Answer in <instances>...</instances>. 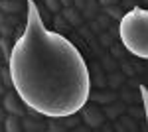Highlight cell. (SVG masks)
I'll return each mask as SVG.
<instances>
[{"label":"cell","mask_w":148,"mask_h":132,"mask_svg":"<svg viewBox=\"0 0 148 132\" xmlns=\"http://www.w3.org/2000/svg\"><path fill=\"white\" fill-rule=\"evenodd\" d=\"M116 36L128 53L140 59L148 57V12L146 8L134 6L123 14L119 20Z\"/></svg>","instance_id":"2"},{"label":"cell","mask_w":148,"mask_h":132,"mask_svg":"<svg viewBox=\"0 0 148 132\" xmlns=\"http://www.w3.org/2000/svg\"><path fill=\"white\" fill-rule=\"evenodd\" d=\"M116 130H136L134 118L128 114H121V122L116 124Z\"/></svg>","instance_id":"14"},{"label":"cell","mask_w":148,"mask_h":132,"mask_svg":"<svg viewBox=\"0 0 148 132\" xmlns=\"http://www.w3.org/2000/svg\"><path fill=\"white\" fill-rule=\"evenodd\" d=\"M121 71H123L125 75H128V77H132V75L136 73V69H134L132 65H128V63H123V69H121Z\"/></svg>","instance_id":"23"},{"label":"cell","mask_w":148,"mask_h":132,"mask_svg":"<svg viewBox=\"0 0 148 132\" xmlns=\"http://www.w3.org/2000/svg\"><path fill=\"white\" fill-rule=\"evenodd\" d=\"M12 40L10 38H0V53H2V59L8 63L10 61V55H12Z\"/></svg>","instance_id":"13"},{"label":"cell","mask_w":148,"mask_h":132,"mask_svg":"<svg viewBox=\"0 0 148 132\" xmlns=\"http://www.w3.org/2000/svg\"><path fill=\"white\" fill-rule=\"evenodd\" d=\"M0 103H2V95H0Z\"/></svg>","instance_id":"31"},{"label":"cell","mask_w":148,"mask_h":132,"mask_svg":"<svg viewBox=\"0 0 148 132\" xmlns=\"http://www.w3.org/2000/svg\"><path fill=\"white\" fill-rule=\"evenodd\" d=\"M99 4H97V0H85V6H83V10H81V16H83V20L87 18V20H93L97 14H99Z\"/></svg>","instance_id":"10"},{"label":"cell","mask_w":148,"mask_h":132,"mask_svg":"<svg viewBox=\"0 0 148 132\" xmlns=\"http://www.w3.org/2000/svg\"><path fill=\"white\" fill-rule=\"evenodd\" d=\"M125 107H126V103H123V101H116L114 99L113 103H109V105H105V116L107 118H111V120H116L123 112H125Z\"/></svg>","instance_id":"6"},{"label":"cell","mask_w":148,"mask_h":132,"mask_svg":"<svg viewBox=\"0 0 148 132\" xmlns=\"http://www.w3.org/2000/svg\"><path fill=\"white\" fill-rule=\"evenodd\" d=\"M125 81H126V75L123 71H111V77L107 79V85L111 89H119L125 85Z\"/></svg>","instance_id":"11"},{"label":"cell","mask_w":148,"mask_h":132,"mask_svg":"<svg viewBox=\"0 0 148 132\" xmlns=\"http://www.w3.org/2000/svg\"><path fill=\"white\" fill-rule=\"evenodd\" d=\"M109 49H111V57H114V59H119V61H125V47H121V44H111V47H109Z\"/></svg>","instance_id":"16"},{"label":"cell","mask_w":148,"mask_h":132,"mask_svg":"<svg viewBox=\"0 0 148 132\" xmlns=\"http://www.w3.org/2000/svg\"><path fill=\"white\" fill-rule=\"evenodd\" d=\"M138 93H140V99H142V110H148V91L146 85H138Z\"/></svg>","instance_id":"20"},{"label":"cell","mask_w":148,"mask_h":132,"mask_svg":"<svg viewBox=\"0 0 148 132\" xmlns=\"http://www.w3.org/2000/svg\"><path fill=\"white\" fill-rule=\"evenodd\" d=\"M99 6H111V4H119V0H97Z\"/></svg>","instance_id":"25"},{"label":"cell","mask_w":148,"mask_h":132,"mask_svg":"<svg viewBox=\"0 0 148 132\" xmlns=\"http://www.w3.org/2000/svg\"><path fill=\"white\" fill-rule=\"evenodd\" d=\"M61 16H63V20L71 26H81L83 24V16H81V12L77 8H73V6H67V8H61L59 12Z\"/></svg>","instance_id":"8"},{"label":"cell","mask_w":148,"mask_h":132,"mask_svg":"<svg viewBox=\"0 0 148 132\" xmlns=\"http://www.w3.org/2000/svg\"><path fill=\"white\" fill-rule=\"evenodd\" d=\"M2 109L6 110L8 114H18V116H24L26 114V103L20 99V95L14 91V89H6L2 93Z\"/></svg>","instance_id":"4"},{"label":"cell","mask_w":148,"mask_h":132,"mask_svg":"<svg viewBox=\"0 0 148 132\" xmlns=\"http://www.w3.org/2000/svg\"><path fill=\"white\" fill-rule=\"evenodd\" d=\"M2 130L20 132L22 130V116H18V114H8V112H6V118L2 120Z\"/></svg>","instance_id":"9"},{"label":"cell","mask_w":148,"mask_h":132,"mask_svg":"<svg viewBox=\"0 0 148 132\" xmlns=\"http://www.w3.org/2000/svg\"><path fill=\"white\" fill-rule=\"evenodd\" d=\"M0 79H2V83H4L6 89H12V75H10L8 65H0Z\"/></svg>","instance_id":"15"},{"label":"cell","mask_w":148,"mask_h":132,"mask_svg":"<svg viewBox=\"0 0 148 132\" xmlns=\"http://www.w3.org/2000/svg\"><path fill=\"white\" fill-rule=\"evenodd\" d=\"M103 67H105L107 71H116V63H114V57H107V59L103 61Z\"/></svg>","instance_id":"22"},{"label":"cell","mask_w":148,"mask_h":132,"mask_svg":"<svg viewBox=\"0 0 148 132\" xmlns=\"http://www.w3.org/2000/svg\"><path fill=\"white\" fill-rule=\"evenodd\" d=\"M0 130H2V124H0Z\"/></svg>","instance_id":"32"},{"label":"cell","mask_w":148,"mask_h":132,"mask_svg":"<svg viewBox=\"0 0 148 132\" xmlns=\"http://www.w3.org/2000/svg\"><path fill=\"white\" fill-rule=\"evenodd\" d=\"M95 22L99 24V28H101V30H107V28L113 24V20H111L107 14H97V16H95Z\"/></svg>","instance_id":"17"},{"label":"cell","mask_w":148,"mask_h":132,"mask_svg":"<svg viewBox=\"0 0 148 132\" xmlns=\"http://www.w3.org/2000/svg\"><path fill=\"white\" fill-rule=\"evenodd\" d=\"M71 6L73 8H77V10H83V6H85V0H71Z\"/></svg>","instance_id":"24"},{"label":"cell","mask_w":148,"mask_h":132,"mask_svg":"<svg viewBox=\"0 0 148 132\" xmlns=\"http://www.w3.org/2000/svg\"><path fill=\"white\" fill-rule=\"evenodd\" d=\"M4 91H6V87H4V83H2V79H0V95H2Z\"/></svg>","instance_id":"28"},{"label":"cell","mask_w":148,"mask_h":132,"mask_svg":"<svg viewBox=\"0 0 148 132\" xmlns=\"http://www.w3.org/2000/svg\"><path fill=\"white\" fill-rule=\"evenodd\" d=\"M6 118V110L2 109V105H0V124H2V120Z\"/></svg>","instance_id":"26"},{"label":"cell","mask_w":148,"mask_h":132,"mask_svg":"<svg viewBox=\"0 0 148 132\" xmlns=\"http://www.w3.org/2000/svg\"><path fill=\"white\" fill-rule=\"evenodd\" d=\"M0 10L6 14H22L26 10L24 0H0Z\"/></svg>","instance_id":"7"},{"label":"cell","mask_w":148,"mask_h":132,"mask_svg":"<svg viewBox=\"0 0 148 132\" xmlns=\"http://www.w3.org/2000/svg\"><path fill=\"white\" fill-rule=\"evenodd\" d=\"M79 116L81 120L85 122L89 128H101L103 124H105V120H107V116H105V112H103V109L97 105V103H85L83 107L79 109Z\"/></svg>","instance_id":"3"},{"label":"cell","mask_w":148,"mask_h":132,"mask_svg":"<svg viewBox=\"0 0 148 132\" xmlns=\"http://www.w3.org/2000/svg\"><path fill=\"white\" fill-rule=\"evenodd\" d=\"M12 89L28 109L44 116H67L89 101L91 73L79 49L61 34L47 30L32 0L26 24L8 61Z\"/></svg>","instance_id":"1"},{"label":"cell","mask_w":148,"mask_h":132,"mask_svg":"<svg viewBox=\"0 0 148 132\" xmlns=\"http://www.w3.org/2000/svg\"><path fill=\"white\" fill-rule=\"evenodd\" d=\"M42 2H44V6H46L51 14H59V12H61V4H59V0H42Z\"/></svg>","instance_id":"18"},{"label":"cell","mask_w":148,"mask_h":132,"mask_svg":"<svg viewBox=\"0 0 148 132\" xmlns=\"http://www.w3.org/2000/svg\"><path fill=\"white\" fill-rule=\"evenodd\" d=\"M105 8V14L113 20V22H119L121 18H123V14H125V10L119 6V4H111V6H103Z\"/></svg>","instance_id":"12"},{"label":"cell","mask_w":148,"mask_h":132,"mask_svg":"<svg viewBox=\"0 0 148 132\" xmlns=\"http://www.w3.org/2000/svg\"><path fill=\"white\" fill-rule=\"evenodd\" d=\"M116 99V93L113 91H103V89H99V91H89V101H93V103H97V105H109V103H113V101Z\"/></svg>","instance_id":"5"},{"label":"cell","mask_w":148,"mask_h":132,"mask_svg":"<svg viewBox=\"0 0 148 132\" xmlns=\"http://www.w3.org/2000/svg\"><path fill=\"white\" fill-rule=\"evenodd\" d=\"M126 109V114H128V116H132V118H134V116H142V114H146V112H144V110H140L138 109V107H134V105H128V107H125Z\"/></svg>","instance_id":"21"},{"label":"cell","mask_w":148,"mask_h":132,"mask_svg":"<svg viewBox=\"0 0 148 132\" xmlns=\"http://www.w3.org/2000/svg\"><path fill=\"white\" fill-rule=\"evenodd\" d=\"M97 38H99V44H101L103 47H111V44L114 42V38L111 36V34H107V32L97 34Z\"/></svg>","instance_id":"19"},{"label":"cell","mask_w":148,"mask_h":132,"mask_svg":"<svg viewBox=\"0 0 148 132\" xmlns=\"http://www.w3.org/2000/svg\"><path fill=\"white\" fill-rule=\"evenodd\" d=\"M32 2H36V4H40V2H42V0H32Z\"/></svg>","instance_id":"30"},{"label":"cell","mask_w":148,"mask_h":132,"mask_svg":"<svg viewBox=\"0 0 148 132\" xmlns=\"http://www.w3.org/2000/svg\"><path fill=\"white\" fill-rule=\"evenodd\" d=\"M59 4H61V8H67L71 6V0H59Z\"/></svg>","instance_id":"27"},{"label":"cell","mask_w":148,"mask_h":132,"mask_svg":"<svg viewBox=\"0 0 148 132\" xmlns=\"http://www.w3.org/2000/svg\"><path fill=\"white\" fill-rule=\"evenodd\" d=\"M4 63H6V61L2 59V53H0V65H4Z\"/></svg>","instance_id":"29"}]
</instances>
